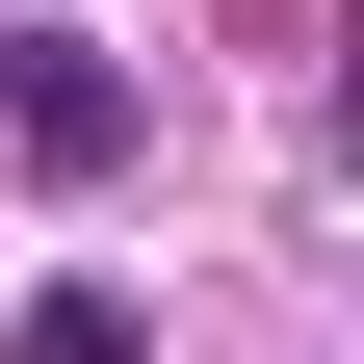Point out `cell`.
I'll use <instances>...</instances> for the list:
<instances>
[{"mask_svg":"<svg viewBox=\"0 0 364 364\" xmlns=\"http://www.w3.org/2000/svg\"><path fill=\"white\" fill-rule=\"evenodd\" d=\"M0 26H53V0H0Z\"/></svg>","mask_w":364,"mask_h":364,"instance_id":"obj_3","label":"cell"},{"mask_svg":"<svg viewBox=\"0 0 364 364\" xmlns=\"http://www.w3.org/2000/svg\"><path fill=\"white\" fill-rule=\"evenodd\" d=\"M130 130H156V78H130V53L0 26V156H26V182H130Z\"/></svg>","mask_w":364,"mask_h":364,"instance_id":"obj_1","label":"cell"},{"mask_svg":"<svg viewBox=\"0 0 364 364\" xmlns=\"http://www.w3.org/2000/svg\"><path fill=\"white\" fill-rule=\"evenodd\" d=\"M0 364H156V312H130V287H26V338H0Z\"/></svg>","mask_w":364,"mask_h":364,"instance_id":"obj_2","label":"cell"}]
</instances>
